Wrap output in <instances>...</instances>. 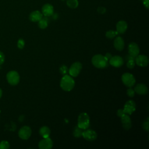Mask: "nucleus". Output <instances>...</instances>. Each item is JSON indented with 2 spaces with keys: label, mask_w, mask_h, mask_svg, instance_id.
Listing matches in <instances>:
<instances>
[{
  "label": "nucleus",
  "mask_w": 149,
  "mask_h": 149,
  "mask_svg": "<svg viewBox=\"0 0 149 149\" xmlns=\"http://www.w3.org/2000/svg\"><path fill=\"white\" fill-rule=\"evenodd\" d=\"M126 94L129 97H133L134 96L135 94V91L134 90V89L132 88L131 87H129L126 91Z\"/></svg>",
  "instance_id": "30"
},
{
  "label": "nucleus",
  "mask_w": 149,
  "mask_h": 149,
  "mask_svg": "<svg viewBox=\"0 0 149 149\" xmlns=\"http://www.w3.org/2000/svg\"><path fill=\"white\" fill-rule=\"evenodd\" d=\"M108 61L111 65L115 68H119L124 63L123 59L119 55L112 56Z\"/></svg>",
  "instance_id": "10"
},
{
  "label": "nucleus",
  "mask_w": 149,
  "mask_h": 149,
  "mask_svg": "<svg viewBox=\"0 0 149 149\" xmlns=\"http://www.w3.org/2000/svg\"><path fill=\"white\" fill-rule=\"evenodd\" d=\"M120 119L122 126L125 130H129L132 127V121L129 115L124 113L120 117Z\"/></svg>",
  "instance_id": "14"
},
{
  "label": "nucleus",
  "mask_w": 149,
  "mask_h": 149,
  "mask_svg": "<svg viewBox=\"0 0 149 149\" xmlns=\"http://www.w3.org/2000/svg\"><path fill=\"white\" fill-rule=\"evenodd\" d=\"M42 14L45 17H49L53 15L54 13V8L53 6L49 3H46L43 5L41 9Z\"/></svg>",
  "instance_id": "15"
},
{
  "label": "nucleus",
  "mask_w": 149,
  "mask_h": 149,
  "mask_svg": "<svg viewBox=\"0 0 149 149\" xmlns=\"http://www.w3.org/2000/svg\"><path fill=\"white\" fill-rule=\"evenodd\" d=\"M92 64L97 68L104 69L108 66V61L104 55L101 54H96L91 59Z\"/></svg>",
  "instance_id": "2"
},
{
  "label": "nucleus",
  "mask_w": 149,
  "mask_h": 149,
  "mask_svg": "<svg viewBox=\"0 0 149 149\" xmlns=\"http://www.w3.org/2000/svg\"><path fill=\"white\" fill-rule=\"evenodd\" d=\"M5 61V55L2 52L0 51V65L3 63Z\"/></svg>",
  "instance_id": "31"
},
{
  "label": "nucleus",
  "mask_w": 149,
  "mask_h": 149,
  "mask_svg": "<svg viewBox=\"0 0 149 149\" xmlns=\"http://www.w3.org/2000/svg\"><path fill=\"white\" fill-rule=\"evenodd\" d=\"M53 146V141L49 137L43 138L38 143V147L40 149H50Z\"/></svg>",
  "instance_id": "9"
},
{
  "label": "nucleus",
  "mask_w": 149,
  "mask_h": 149,
  "mask_svg": "<svg viewBox=\"0 0 149 149\" xmlns=\"http://www.w3.org/2000/svg\"><path fill=\"white\" fill-rule=\"evenodd\" d=\"M116 113H117V115H118L119 117L120 118V117H121L124 113H125L124 112L123 109H119L117 111Z\"/></svg>",
  "instance_id": "33"
},
{
  "label": "nucleus",
  "mask_w": 149,
  "mask_h": 149,
  "mask_svg": "<svg viewBox=\"0 0 149 149\" xmlns=\"http://www.w3.org/2000/svg\"><path fill=\"white\" fill-rule=\"evenodd\" d=\"M143 128L146 130L147 132H148L149 130V120H148V118H147L144 121V122L143 123L142 125Z\"/></svg>",
  "instance_id": "28"
},
{
  "label": "nucleus",
  "mask_w": 149,
  "mask_h": 149,
  "mask_svg": "<svg viewBox=\"0 0 149 149\" xmlns=\"http://www.w3.org/2000/svg\"><path fill=\"white\" fill-rule=\"evenodd\" d=\"M135 58L130 59L126 61V66L129 69H133L135 66Z\"/></svg>",
  "instance_id": "25"
},
{
  "label": "nucleus",
  "mask_w": 149,
  "mask_h": 149,
  "mask_svg": "<svg viewBox=\"0 0 149 149\" xmlns=\"http://www.w3.org/2000/svg\"><path fill=\"white\" fill-rule=\"evenodd\" d=\"M42 17V14L39 10L33 11L29 15V19L33 22H38Z\"/></svg>",
  "instance_id": "19"
},
{
  "label": "nucleus",
  "mask_w": 149,
  "mask_h": 149,
  "mask_svg": "<svg viewBox=\"0 0 149 149\" xmlns=\"http://www.w3.org/2000/svg\"><path fill=\"white\" fill-rule=\"evenodd\" d=\"M10 147V144L8 141L3 140L0 142V149H8Z\"/></svg>",
  "instance_id": "26"
},
{
  "label": "nucleus",
  "mask_w": 149,
  "mask_h": 149,
  "mask_svg": "<svg viewBox=\"0 0 149 149\" xmlns=\"http://www.w3.org/2000/svg\"><path fill=\"white\" fill-rule=\"evenodd\" d=\"M82 69V64L79 62H76L72 64L68 72L72 77H77Z\"/></svg>",
  "instance_id": "6"
},
{
  "label": "nucleus",
  "mask_w": 149,
  "mask_h": 149,
  "mask_svg": "<svg viewBox=\"0 0 149 149\" xmlns=\"http://www.w3.org/2000/svg\"><path fill=\"white\" fill-rule=\"evenodd\" d=\"M66 4L70 8L75 9L78 6L79 2L77 0H66Z\"/></svg>",
  "instance_id": "22"
},
{
  "label": "nucleus",
  "mask_w": 149,
  "mask_h": 149,
  "mask_svg": "<svg viewBox=\"0 0 149 149\" xmlns=\"http://www.w3.org/2000/svg\"><path fill=\"white\" fill-rule=\"evenodd\" d=\"M97 11L98 13L101 14H104L106 12V9L104 7H99L97 9Z\"/></svg>",
  "instance_id": "32"
},
{
  "label": "nucleus",
  "mask_w": 149,
  "mask_h": 149,
  "mask_svg": "<svg viewBox=\"0 0 149 149\" xmlns=\"http://www.w3.org/2000/svg\"><path fill=\"white\" fill-rule=\"evenodd\" d=\"M136 108V105L135 102L132 100H130L125 102L123 109L125 113L127 115H132L135 111Z\"/></svg>",
  "instance_id": "7"
},
{
  "label": "nucleus",
  "mask_w": 149,
  "mask_h": 149,
  "mask_svg": "<svg viewBox=\"0 0 149 149\" xmlns=\"http://www.w3.org/2000/svg\"><path fill=\"white\" fill-rule=\"evenodd\" d=\"M104 56H105V57L107 58V59L108 61H109V60L111 59V58L112 56V55L110 53H108H108H106Z\"/></svg>",
  "instance_id": "35"
},
{
  "label": "nucleus",
  "mask_w": 149,
  "mask_h": 149,
  "mask_svg": "<svg viewBox=\"0 0 149 149\" xmlns=\"http://www.w3.org/2000/svg\"><path fill=\"white\" fill-rule=\"evenodd\" d=\"M83 129H80L79 127L77 126L75 127L74 131H73V136L75 137H80L82 136V133H83Z\"/></svg>",
  "instance_id": "24"
},
{
  "label": "nucleus",
  "mask_w": 149,
  "mask_h": 149,
  "mask_svg": "<svg viewBox=\"0 0 149 149\" xmlns=\"http://www.w3.org/2000/svg\"><path fill=\"white\" fill-rule=\"evenodd\" d=\"M6 79L10 85L15 86L19 83L20 76L16 71L11 70L7 73Z\"/></svg>",
  "instance_id": "5"
},
{
  "label": "nucleus",
  "mask_w": 149,
  "mask_h": 149,
  "mask_svg": "<svg viewBox=\"0 0 149 149\" xmlns=\"http://www.w3.org/2000/svg\"><path fill=\"white\" fill-rule=\"evenodd\" d=\"M128 53L129 55L134 58L137 56L140 53V48L138 45L134 42H130L128 45Z\"/></svg>",
  "instance_id": "13"
},
{
  "label": "nucleus",
  "mask_w": 149,
  "mask_h": 149,
  "mask_svg": "<svg viewBox=\"0 0 149 149\" xmlns=\"http://www.w3.org/2000/svg\"><path fill=\"white\" fill-rule=\"evenodd\" d=\"M134 90L135 93H136L137 94H139V95H146L147 94L148 91L146 85H145L143 83L137 84L135 86Z\"/></svg>",
  "instance_id": "16"
},
{
  "label": "nucleus",
  "mask_w": 149,
  "mask_h": 149,
  "mask_svg": "<svg viewBox=\"0 0 149 149\" xmlns=\"http://www.w3.org/2000/svg\"><path fill=\"white\" fill-rule=\"evenodd\" d=\"M24 45H25L24 40L23 39H22V38L19 39V40L17 41V47L19 49H23L24 48Z\"/></svg>",
  "instance_id": "29"
},
{
  "label": "nucleus",
  "mask_w": 149,
  "mask_h": 149,
  "mask_svg": "<svg viewBox=\"0 0 149 149\" xmlns=\"http://www.w3.org/2000/svg\"><path fill=\"white\" fill-rule=\"evenodd\" d=\"M118 34V33H117L116 31L110 30H108L106 32L105 36H106L107 38H108L109 39H112L115 37H116Z\"/></svg>",
  "instance_id": "23"
},
{
  "label": "nucleus",
  "mask_w": 149,
  "mask_h": 149,
  "mask_svg": "<svg viewBox=\"0 0 149 149\" xmlns=\"http://www.w3.org/2000/svg\"><path fill=\"white\" fill-rule=\"evenodd\" d=\"M113 47L118 51H122L125 47L123 39L120 36L116 37L113 41Z\"/></svg>",
  "instance_id": "17"
},
{
  "label": "nucleus",
  "mask_w": 149,
  "mask_h": 149,
  "mask_svg": "<svg viewBox=\"0 0 149 149\" xmlns=\"http://www.w3.org/2000/svg\"><path fill=\"white\" fill-rule=\"evenodd\" d=\"M39 133L43 138H45L49 136V134L51 133V130L48 127L46 126H44L40 129Z\"/></svg>",
  "instance_id": "20"
},
{
  "label": "nucleus",
  "mask_w": 149,
  "mask_h": 149,
  "mask_svg": "<svg viewBox=\"0 0 149 149\" xmlns=\"http://www.w3.org/2000/svg\"><path fill=\"white\" fill-rule=\"evenodd\" d=\"M143 5L147 9H148L149 6V0H143Z\"/></svg>",
  "instance_id": "34"
},
{
  "label": "nucleus",
  "mask_w": 149,
  "mask_h": 149,
  "mask_svg": "<svg viewBox=\"0 0 149 149\" xmlns=\"http://www.w3.org/2000/svg\"><path fill=\"white\" fill-rule=\"evenodd\" d=\"M135 63L140 67H146L148 64V58L144 55H138L135 57Z\"/></svg>",
  "instance_id": "12"
},
{
  "label": "nucleus",
  "mask_w": 149,
  "mask_h": 149,
  "mask_svg": "<svg viewBox=\"0 0 149 149\" xmlns=\"http://www.w3.org/2000/svg\"><path fill=\"white\" fill-rule=\"evenodd\" d=\"M38 22V27L41 29H45V28L47 27L48 25V20L46 17H42Z\"/></svg>",
  "instance_id": "21"
},
{
  "label": "nucleus",
  "mask_w": 149,
  "mask_h": 149,
  "mask_svg": "<svg viewBox=\"0 0 149 149\" xmlns=\"http://www.w3.org/2000/svg\"><path fill=\"white\" fill-rule=\"evenodd\" d=\"M2 90L0 88V98L2 97Z\"/></svg>",
  "instance_id": "36"
},
{
  "label": "nucleus",
  "mask_w": 149,
  "mask_h": 149,
  "mask_svg": "<svg viewBox=\"0 0 149 149\" xmlns=\"http://www.w3.org/2000/svg\"><path fill=\"white\" fill-rule=\"evenodd\" d=\"M31 134V129L28 126L22 127L18 132L19 137L23 140H27Z\"/></svg>",
  "instance_id": "8"
},
{
  "label": "nucleus",
  "mask_w": 149,
  "mask_h": 149,
  "mask_svg": "<svg viewBox=\"0 0 149 149\" xmlns=\"http://www.w3.org/2000/svg\"><path fill=\"white\" fill-rule=\"evenodd\" d=\"M82 136L87 141H94L97 139V133L92 129H85L83 132Z\"/></svg>",
  "instance_id": "11"
},
{
  "label": "nucleus",
  "mask_w": 149,
  "mask_h": 149,
  "mask_svg": "<svg viewBox=\"0 0 149 149\" xmlns=\"http://www.w3.org/2000/svg\"><path fill=\"white\" fill-rule=\"evenodd\" d=\"M74 84L75 82L72 77L67 74L63 76L60 82L61 88L66 91H71L74 88Z\"/></svg>",
  "instance_id": "1"
},
{
  "label": "nucleus",
  "mask_w": 149,
  "mask_h": 149,
  "mask_svg": "<svg viewBox=\"0 0 149 149\" xmlns=\"http://www.w3.org/2000/svg\"><path fill=\"white\" fill-rule=\"evenodd\" d=\"M68 70H69V69H68L67 66H65V65H62V66L60 67V68H59L60 73H61L63 76L65 75V74H66L68 72Z\"/></svg>",
  "instance_id": "27"
},
{
  "label": "nucleus",
  "mask_w": 149,
  "mask_h": 149,
  "mask_svg": "<svg viewBox=\"0 0 149 149\" xmlns=\"http://www.w3.org/2000/svg\"><path fill=\"white\" fill-rule=\"evenodd\" d=\"M122 81L124 85L127 87H132L136 83V79L134 76L130 73L126 72L122 74L121 77Z\"/></svg>",
  "instance_id": "4"
},
{
  "label": "nucleus",
  "mask_w": 149,
  "mask_h": 149,
  "mask_svg": "<svg viewBox=\"0 0 149 149\" xmlns=\"http://www.w3.org/2000/svg\"><path fill=\"white\" fill-rule=\"evenodd\" d=\"M79 127L85 130L90 126V117L86 112L81 113L77 118V125Z\"/></svg>",
  "instance_id": "3"
},
{
  "label": "nucleus",
  "mask_w": 149,
  "mask_h": 149,
  "mask_svg": "<svg viewBox=\"0 0 149 149\" xmlns=\"http://www.w3.org/2000/svg\"><path fill=\"white\" fill-rule=\"evenodd\" d=\"M116 28L118 34H123L127 29V24L124 20H120L116 23Z\"/></svg>",
  "instance_id": "18"
}]
</instances>
